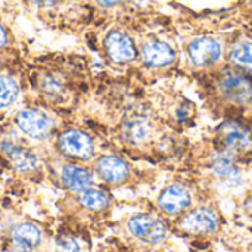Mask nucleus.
<instances>
[{"label":"nucleus","instance_id":"f257e3e1","mask_svg":"<svg viewBox=\"0 0 252 252\" xmlns=\"http://www.w3.org/2000/svg\"><path fill=\"white\" fill-rule=\"evenodd\" d=\"M219 142L223 145L221 152L230 155L245 154L252 151V133L236 121H226L219 128Z\"/></svg>","mask_w":252,"mask_h":252},{"label":"nucleus","instance_id":"f03ea898","mask_svg":"<svg viewBox=\"0 0 252 252\" xmlns=\"http://www.w3.org/2000/svg\"><path fill=\"white\" fill-rule=\"evenodd\" d=\"M219 89L226 99L236 105L252 103V80L244 74H224L219 81Z\"/></svg>","mask_w":252,"mask_h":252},{"label":"nucleus","instance_id":"7ed1b4c3","mask_svg":"<svg viewBox=\"0 0 252 252\" xmlns=\"http://www.w3.org/2000/svg\"><path fill=\"white\" fill-rule=\"evenodd\" d=\"M127 229L131 236L151 245L159 244L167 235L165 226L159 220L146 214L133 216L127 223Z\"/></svg>","mask_w":252,"mask_h":252},{"label":"nucleus","instance_id":"20e7f679","mask_svg":"<svg viewBox=\"0 0 252 252\" xmlns=\"http://www.w3.org/2000/svg\"><path fill=\"white\" fill-rule=\"evenodd\" d=\"M58 145L59 149L71 158L89 159L93 155L92 139L86 133H81L78 130L63 131L58 139Z\"/></svg>","mask_w":252,"mask_h":252},{"label":"nucleus","instance_id":"39448f33","mask_svg":"<svg viewBox=\"0 0 252 252\" xmlns=\"http://www.w3.org/2000/svg\"><path fill=\"white\" fill-rule=\"evenodd\" d=\"M188 53L190 61L196 66H208L217 62L221 56V44L217 38L213 37H201L193 40L189 47Z\"/></svg>","mask_w":252,"mask_h":252},{"label":"nucleus","instance_id":"423d86ee","mask_svg":"<svg viewBox=\"0 0 252 252\" xmlns=\"http://www.w3.org/2000/svg\"><path fill=\"white\" fill-rule=\"evenodd\" d=\"M16 126L24 134L32 139H43L50 131L49 117L38 109H25L18 112Z\"/></svg>","mask_w":252,"mask_h":252},{"label":"nucleus","instance_id":"0eeeda50","mask_svg":"<svg viewBox=\"0 0 252 252\" xmlns=\"http://www.w3.org/2000/svg\"><path fill=\"white\" fill-rule=\"evenodd\" d=\"M217 223H219V219L213 210L196 208L180 220L179 227L188 233L204 235V233L213 232L217 227Z\"/></svg>","mask_w":252,"mask_h":252},{"label":"nucleus","instance_id":"6e6552de","mask_svg":"<svg viewBox=\"0 0 252 252\" xmlns=\"http://www.w3.org/2000/svg\"><path fill=\"white\" fill-rule=\"evenodd\" d=\"M105 46H106V52L109 58L114 62H118V63L128 62L136 56V47H134L133 40L121 31L109 32L106 35Z\"/></svg>","mask_w":252,"mask_h":252},{"label":"nucleus","instance_id":"1a4fd4ad","mask_svg":"<svg viewBox=\"0 0 252 252\" xmlns=\"http://www.w3.org/2000/svg\"><path fill=\"white\" fill-rule=\"evenodd\" d=\"M192 202L190 193L179 186V185H171L158 198V205L162 211L167 214H179L183 210H186Z\"/></svg>","mask_w":252,"mask_h":252},{"label":"nucleus","instance_id":"9d476101","mask_svg":"<svg viewBox=\"0 0 252 252\" xmlns=\"http://www.w3.org/2000/svg\"><path fill=\"white\" fill-rule=\"evenodd\" d=\"M176 58V53L170 44L164 41H151L142 49V59L146 65L161 68L170 65Z\"/></svg>","mask_w":252,"mask_h":252},{"label":"nucleus","instance_id":"9b49d317","mask_svg":"<svg viewBox=\"0 0 252 252\" xmlns=\"http://www.w3.org/2000/svg\"><path fill=\"white\" fill-rule=\"evenodd\" d=\"M97 174L108 183H120L128 176V165L118 157H102L96 162Z\"/></svg>","mask_w":252,"mask_h":252},{"label":"nucleus","instance_id":"f8f14e48","mask_svg":"<svg viewBox=\"0 0 252 252\" xmlns=\"http://www.w3.org/2000/svg\"><path fill=\"white\" fill-rule=\"evenodd\" d=\"M40 241H41V233L34 224L30 223L18 224L12 230V242L15 251L31 252L34 248L38 247Z\"/></svg>","mask_w":252,"mask_h":252},{"label":"nucleus","instance_id":"ddd939ff","mask_svg":"<svg viewBox=\"0 0 252 252\" xmlns=\"http://www.w3.org/2000/svg\"><path fill=\"white\" fill-rule=\"evenodd\" d=\"M211 168H213L214 174L217 177H220L221 180H224L226 183H229L232 186H236V185L241 183V174H239V170L235 165L233 155L220 151L213 158Z\"/></svg>","mask_w":252,"mask_h":252},{"label":"nucleus","instance_id":"4468645a","mask_svg":"<svg viewBox=\"0 0 252 252\" xmlns=\"http://www.w3.org/2000/svg\"><path fill=\"white\" fill-rule=\"evenodd\" d=\"M3 151L12 165L19 171H31L37 167V155L30 149L15 146L13 143H3Z\"/></svg>","mask_w":252,"mask_h":252},{"label":"nucleus","instance_id":"2eb2a0df","mask_svg":"<svg viewBox=\"0 0 252 252\" xmlns=\"http://www.w3.org/2000/svg\"><path fill=\"white\" fill-rule=\"evenodd\" d=\"M61 180H62L63 186L72 192H83V190L89 189V186L93 182L92 174L87 170L77 167V165L63 167V170L61 173Z\"/></svg>","mask_w":252,"mask_h":252},{"label":"nucleus","instance_id":"dca6fc26","mask_svg":"<svg viewBox=\"0 0 252 252\" xmlns=\"http://www.w3.org/2000/svg\"><path fill=\"white\" fill-rule=\"evenodd\" d=\"M78 202L90 211H102L109 205V198L97 189H86L80 193Z\"/></svg>","mask_w":252,"mask_h":252},{"label":"nucleus","instance_id":"f3484780","mask_svg":"<svg viewBox=\"0 0 252 252\" xmlns=\"http://www.w3.org/2000/svg\"><path fill=\"white\" fill-rule=\"evenodd\" d=\"M230 61L244 69L252 71V43H239L230 52Z\"/></svg>","mask_w":252,"mask_h":252},{"label":"nucleus","instance_id":"a211bd4d","mask_svg":"<svg viewBox=\"0 0 252 252\" xmlns=\"http://www.w3.org/2000/svg\"><path fill=\"white\" fill-rule=\"evenodd\" d=\"M18 96V86L10 77L0 75V108L9 106Z\"/></svg>","mask_w":252,"mask_h":252},{"label":"nucleus","instance_id":"6ab92c4d","mask_svg":"<svg viewBox=\"0 0 252 252\" xmlns=\"http://www.w3.org/2000/svg\"><path fill=\"white\" fill-rule=\"evenodd\" d=\"M146 131H148V127L145 126L143 120H131L126 126V136L133 142L142 140L146 136Z\"/></svg>","mask_w":252,"mask_h":252},{"label":"nucleus","instance_id":"aec40b11","mask_svg":"<svg viewBox=\"0 0 252 252\" xmlns=\"http://www.w3.org/2000/svg\"><path fill=\"white\" fill-rule=\"evenodd\" d=\"M56 251L58 252H80L78 244L68 236H61L56 239Z\"/></svg>","mask_w":252,"mask_h":252},{"label":"nucleus","instance_id":"412c9836","mask_svg":"<svg viewBox=\"0 0 252 252\" xmlns=\"http://www.w3.org/2000/svg\"><path fill=\"white\" fill-rule=\"evenodd\" d=\"M34 4H37V6H40V7H50V6H53V3H55V0H31Z\"/></svg>","mask_w":252,"mask_h":252},{"label":"nucleus","instance_id":"4be33fe9","mask_svg":"<svg viewBox=\"0 0 252 252\" xmlns=\"http://www.w3.org/2000/svg\"><path fill=\"white\" fill-rule=\"evenodd\" d=\"M100 6H105V7H109V6H114L117 3H120L121 0H96Z\"/></svg>","mask_w":252,"mask_h":252},{"label":"nucleus","instance_id":"5701e85b","mask_svg":"<svg viewBox=\"0 0 252 252\" xmlns=\"http://www.w3.org/2000/svg\"><path fill=\"white\" fill-rule=\"evenodd\" d=\"M6 43H7V35H6V31L3 30V27L0 25V47H3Z\"/></svg>","mask_w":252,"mask_h":252},{"label":"nucleus","instance_id":"b1692460","mask_svg":"<svg viewBox=\"0 0 252 252\" xmlns=\"http://www.w3.org/2000/svg\"><path fill=\"white\" fill-rule=\"evenodd\" d=\"M13 252H18V251H13Z\"/></svg>","mask_w":252,"mask_h":252}]
</instances>
